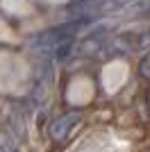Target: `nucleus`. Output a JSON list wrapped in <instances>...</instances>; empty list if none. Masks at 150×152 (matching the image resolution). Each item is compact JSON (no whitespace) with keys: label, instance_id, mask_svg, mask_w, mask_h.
Segmentation results:
<instances>
[{"label":"nucleus","instance_id":"1","mask_svg":"<svg viewBox=\"0 0 150 152\" xmlns=\"http://www.w3.org/2000/svg\"><path fill=\"white\" fill-rule=\"evenodd\" d=\"M77 27H80V23H64V25H57L52 30H46L43 34H39L34 39V45H37L39 50H43L48 55H52V57L62 59L73 48Z\"/></svg>","mask_w":150,"mask_h":152},{"label":"nucleus","instance_id":"2","mask_svg":"<svg viewBox=\"0 0 150 152\" xmlns=\"http://www.w3.org/2000/svg\"><path fill=\"white\" fill-rule=\"evenodd\" d=\"M80 118H82L80 111H66V114H62L59 118H55V121L50 123V127H48L50 139L52 141H64L71 134V129L80 123Z\"/></svg>","mask_w":150,"mask_h":152},{"label":"nucleus","instance_id":"3","mask_svg":"<svg viewBox=\"0 0 150 152\" xmlns=\"http://www.w3.org/2000/svg\"><path fill=\"white\" fill-rule=\"evenodd\" d=\"M139 73H141L146 80H150V55H146V57L141 59V64H139Z\"/></svg>","mask_w":150,"mask_h":152}]
</instances>
